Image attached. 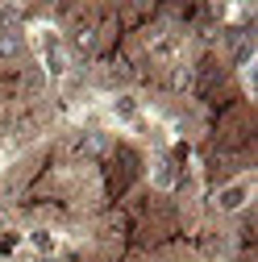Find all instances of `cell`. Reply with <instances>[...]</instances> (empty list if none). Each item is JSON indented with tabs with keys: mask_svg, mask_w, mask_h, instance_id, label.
Listing matches in <instances>:
<instances>
[{
	"mask_svg": "<svg viewBox=\"0 0 258 262\" xmlns=\"http://www.w3.org/2000/svg\"><path fill=\"white\" fill-rule=\"evenodd\" d=\"M34 46H38V58H42V71L50 79H62L71 71V54H67V46L58 42L54 25H34Z\"/></svg>",
	"mask_w": 258,
	"mask_h": 262,
	"instance_id": "6da1fadb",
	"label": "cell"
},
{
	"mask_svg": "<svg viewBox=\"0 0 258 262\" xmlns=\"http://www.w3.org/2000/svg\"><path fill=\"white\" fill-rule=\"evenodd\" d=\"M29 50L21 25H0V62H21Z\"/></svg>",
	"mask_w": 258,
	"mask_h": 262,
	"instance_id": "7a4b0ae2",
	"label": "cell"
},
{
	"mask_svg": "<svg viewBox=\"0 0 258 262\" xmlns=\"http://www.w3.org/2000/svg\"><path fill=\"white\" fill-rule=\"evenodd\" d=\"M246 204H250V179H238V183H229V187L217 191V208L221 212H238Z\"/></svg>",
	"mask_w": 258,
	"mask_h": 262,
	"instance_id": "3957f363",
	"label": "cell"
},
{
	"mask_svg": "<svg viewBox=\"0 0 258 262\" xmlns=\"http://www.w3.org/2000/svg\"><path fill=\"white\" fill-rule=\"evenodd\" d=\"M113 117L117 121H125V125H138V117H142V104L134 100V96H113Z\"/></svg>",
	"mask_w": 258,
	"mask_h": 262,
	"instance_id": "277c9868",
	"label": "cell"
},
{
	"mask_svg": "<svg viewBox=\"0 0 258 262\" xmlns=\"http://www.w3.org/2000/svg\"><path fill=\"white\" fill-rule=\"evenodd\" d=\"M96 25H71V50L75 54H92L96 50Z\"/></svg>",
	"mask_w": 258,
	"mask_h": 262,
	"instance_id": "5b68a950",
	"label": "cell"
},
{
	"mask_svg": "<svg viewBox=\"0 0 258 262\" xmlns=\"http://www.w3.org/2000/svg\"><path fill=\"white\" fill-rule=\"evenodd\" d=\"M154 187H163V191L175 187V158L171 154H158L154 158Z\"/></svg>",
	"mask_w": 258,
	"mask_h": 262,
	"instance_id": "8992f818",
	"label": "cell"
},
{
	"mask_svg": "<svg viewBox=\"0 0 258 262\" xmlns=\"http://www.w3.org/2000/svg\"><path fill=\"white\" fill-rule=\"evenodd\" d=\"M104 146H109V138L100 134V129H88V134H79V142H75L79 154H100Z\"/></svg>",
	"mask_w": 258,
	"mask_h": 262,
	"instance_id": "52a82bcc",
	"label": "cell"
},
{
	"mask_svg": "<svg viewBox=\"0 0 258 262\" xmlns=\"http://www.w3.org/2000/svg\"><path fill=\"white\" fill-rule=\"evenodd\" d=\"M171 88H175V92H187V88H191V62H175V71H171Z\"/></svg>",
	"mask_w": 258,
	"mask_h": 262,
	"instance_id": "ba28073f",
	"label": "cell"
},
{
	"mask_svg": "<svg viewBox=\"0 0 258 262\" xmlns=\"http://www.w3.org/2000/svg\"><path fill=\"white\" fill-rule=\"evenodd\" d=\"M5 229H9V212H5V208H0V233H5Z\"/></svg>",
	"mask_w": 258,
	"mask_h": 262,
	"instance_id": "9c48e42d",
	"label": "cell"
},
{
	"mask_svg": "<svg viewBox=\"0 0 258 262\" xmlns=\"http://www.w3.org/2000/svg\"><path fill=\"white\" fill-rule=\"evenodd\" d=\"M5 158H9V154H5V150H0V171H5Z\"/></svg>",
	"mask_w": 258,
	"mask_h": 262,
	"instance_id": "30bf717a",
	"label": "cell"
},
{
	"mask_svg": "<svg viewBox=\"0 0 258 262\" xmlns=\"http://www.w3.org/2000/svg\"><path fill=\"white\" fill-rule=\"evenodd\" d=\"M38 262H54V258H38Z\"/></svg>",
	"mask_w": 258,
	"mask_h": 262,
	"instance_id": "8fae6325",
	"label": "cell"
}]
</instances>
